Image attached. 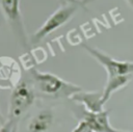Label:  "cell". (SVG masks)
Instances as JSON below:
<instances>
[{"mask_svg":"<svg viewBox=\"0 0 133 132\" xmlns=\"http://www.w3.org/2000/svg\"><path fill=\"white\" fill-rule=\"evenodd\" d=\"M21 80L20 64L9 56H0V89L12 90Z\"/></svg>","mask_w":133,"mask_h":132,"instance_id":"cell-6","label":"cell"},{"mask_svg":"<svg viewBox=\"0 0 133 132\" xmlns=\"http://www.w3.org/2000/svg\"><path fill=\"white\" fill-rule=\"evenodd\" d=\"M1 8L7 20L11 30L25 48H27L29 43V37L26 33L25 26L23 23V18L21 14L20 0H0Z\"/></svg>","mask_w":133,"mask_h":132,"instance_id":"cell-5","label":"cell"},{"mask_svg":"<svg viewBox=\"0 0 133 132\" xmlns=\"http://www.w3.org/2000/svg\"><path fill=\"white\" fill-rule=\"evenodd\" d=\"M5 122H6V120L4 118V116L2 115V113H1V110H0V123L4 125V124H5Z\"/></svg>","mask_w":133,"mask_h":132,"instance_id":"cell-14","label":"cell"},{"mask_svg":"<svg viewBox=\"0 0 133 132\" xmlns=\"http://www.w3.org/2000/svg\"><path fill=\"white\" fill-rule=\"evenodd\" d=\"M130 80H131V75L116 76V77L107 78L106 84H105V86L102 90V102H103V104L105 105L114 93H116L117 90H119V89L124 88L126 85H128Z\"/></svg>","mask_w":133,"mask_h":132,"instance_id":"cell-10","label":"cell"},{"mask_svg":"<svg viewBox=\"0 0 133 132\" xmlns=\"http://www.w3.org/2000/svg\"><path fill=\"white\" fill-rule=\"evenodd\" d=\"M126 2H127V4L131 7V9L133 10V0H126Z\"/></svg>","mask_w":133,"mask_h":132,"instance_id":"cell-15","label":"cell"},{"mask_svg":"<svg viewBox=\"0 0 133 132\" xmlns=\"http://www.w3.org/2000/svg\"><path fill=\"white\" fill-rule=\"evenodd\" d=\"M31 84L36 96L47 99H62L71 98L75 93L82 90V87L63 80L55 74L42 72L35 68L29 70Z\"/></svg>","mask_w":133,"mask_h":132,"instance_id":"cell-1","label":"cell"},{"mask_svg":"<svg viewBox=\"0 0 133 132\" xmlns=\"http://www.w3.org/2000/svg\"><path fill=\"white\" fill-rule=\"evenodd\" d=\"M82 47L94 59H96L104 68L107 73V78L133 74V61L117 60L106 54L105 52H102L98 48H94L85 43L82 44Z\"/></svg>","mask_w":133,"mask_h":132,"instance_id":"cell-4","label":"cell"},{"mask_svg":"<svg viewBox=\"0 0 133 132\" xmlns=\"http://www.w3.org/2000/svg\"><path fill=\"white\" fill-rule=\"evenodd\" d=\"M78 6L79 5L76 4H66L57 8L47 18V20L42 24V26L30 35L29 43L32 45H36L42 42L46 36L65 25L74 17Z\"/></svg>","mask_w":133,"mask_h":132,"instance_id":"cell-3","label":"cell"},{"mask_svg":"<svg viewBox=\"0 0 133 132\" xmlns=\"http://www.w3.org/2000/svg\"><path fill=\"white\" fill-rule=\"evenodd\" d=\"M53 122L54 113L52 109H42L30 118L26 127V132H48Z\"/></svg>","mask_w":133,"mask_h":132,"instance_id":"cell-9","label":"cell"},{"mask_svg":"<svg viewBox=\"0 0 133 132\" xmlns=\"http://www.w3.org/2000/svg\"><path fill=\"white\" fill-rule=\"evenodd\" d=\"M72 132H94V130L91 129L90 125L84 118H82Z\"/></svg>","mask_w":133,"mask_h":132,"instance_id":"cell-11","label":"cell"},{"mask_svg":"<svg viewBox=\"0 0 133 132\" xmlns=\"http://www.w3.org/2000/svg\"><path fill=\"white\" fill-rule=\"evenodd\" d=\"M82 118L90 125L94 132H128L114 128L109 122V111L105 109L97 113L84 111Z\"/></svg>","mask_w":133,"mask_h":132,"instance_id":"cell-8","label":"cell"},{"mask_svg":"<svg viewBox=\"0 0 133 132\" xmlns=\"http://www.w3.org/2000/svg\"><path fill=\"white\" fill-rule=\"evenodd\" d=\"M95 0H81V4H82V7L83 6H85L86 4H88V3H91V2H94Z\"/></svg>","mask_w":133,"mask_h":132,"instance_id":"cell-13","label":"cell"},{"mask_svg":"<svg viewBox=\"0 0 133 132\" xmlns=\"http://www.w3.org/2000/svg\"><path fill=\"white\" fill-rule=\"evenodd\" d=\"M84 107V111L97 113L104 110V104L102 102V91H84L83 89L75 93L71 98Z\"/></svg>","mask_w":133,"mask_h":132,"instance_id":"cell-7","label":"cell"},{"mask_svg":"<svg viewBox=\"0 0 133 132\" xmlns=\"http://www.w3.org/2000/svg\"><path fill=\"white\" fill-rule=\"evenodd\" d=\"M63 5H66V4H76V5H79V6H82L81 4V0H59Z\"/></svg>","mask_w":133,"mask_h":132,"instance_id":"cell-12","label":"cell"},{"mask_svg":"<svg viewBox=\"0 0 133 132\" xmlns=\"http://www.w3.org/2000/svg\"><path fill=\"white\" fill-rule=\"evenodd\" d=\"M36 94L32 84L26 80H21L11 90L6 120L17 124L21 116L32 106Z\"/></svg>","mask_w":133,"mask_h":132,"instance_id":"cell-2","label":"cell"}]
</instances>
